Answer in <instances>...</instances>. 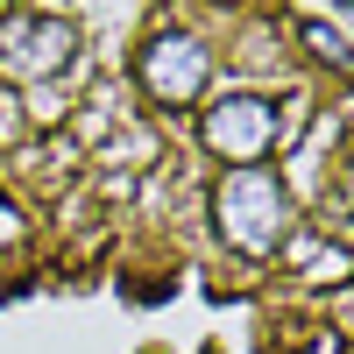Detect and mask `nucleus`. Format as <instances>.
<instances>
[{
  "mask_svg": "<svg viewBox=\"0 0 354 354\" xmlns=\"http://www.w3.org/2000/svg\"><path fill=\"white\" fill-rule=\"evenodd\" d=\"M78 64V28L64 15H8L0 21V78L15 85H43L64 78Z\"/></svg>",
  "mask_w": 354,
  "mask_h": 354,
  "instance_id": "3",
  "label": "nucleus"
},
{
  "mask_svg": "<svg viewBox=\"0 0 354 354\" xmlns=\"http://www.w3.org/2000/svg\"><path fill=\"white\" fill-rule=\"evenodd\" d=\"M213 220H220L227 248L277 255L283 234H290V192H283V177H270V170H227L220 192H213Z\"/></svg>",
  "mask_w": 354,
  "mask_h": 354,
  "instance_id": "1",
  "label": "nucleus"
},
{
  "mask_svg": "<svg viewBox=\"0 0 354 354\" xmlns=\"http://www.w3.org/2000/svg\"><path fill=\"white\" fill-rule=\"evenodd\" d=\"M135 78H142V93H149L156 106H198L205 100V85H213V50H205L198 36H149L135 57Z\"/></svg>",
  "mask_w": 354,
  "mask_h": 354,
  "instance_id": "4",
  "label": "nucleus"
},
{
  "mask_svg": "<svg viewBox=\"0 0 354 354\" xmlns=\"http://www.w3.org/2000/svg\"><path fill=\"white\" fill-rule=\"evenodd\" d=\"M283 142V113L262 93H227L205 106V149H213L227 170H262Z\"/></svg>",
  "mask_w": 354,
  "mask_h": 354,
  "instance_id": "2",
  "label": "nucleus"
}]
</instances>
